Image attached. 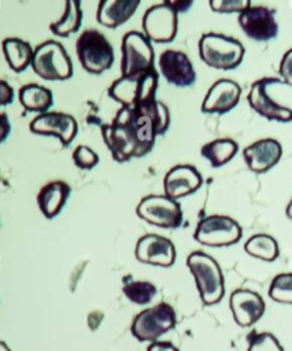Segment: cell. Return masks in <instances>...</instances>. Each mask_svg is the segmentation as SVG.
<instances>
[{"label": "cell", "instance_id": "cell-1", "mask_svg": "<svg viewBox=\"0 0 292 351\" xmlns=\"http://www.w3.org/2000/svg\"><path fill=\"white\" fill-rule=\"evenodd\" d=\"M170 125L165 103L154 100L138 107H121L110 123L101 125V137L114 160L123 163L151 152L156 136Z\"/></svg>", "mask_w": 292, "mask_h": 351}, {"label": "cell", "instance_id": "cell-2", "mask_svg": "<svg viewBox=\"0 0 292 351\" xmlns=\"http://www.w3.org/2000/svg\"><path fill=\"white\" fill-rule=\"evenodd\" d=\"M199 296L206 306L221 302L225 295V278L218 262L203 251H193L186 258Z\"/></svg>", "mask_w": 292, "mask_h": 351}, {"label": "cell", "instance_id": "cell-3", "mask_svg": "<svg viewBox=\"0 0 292 351\" xmlns=\"http://www.w3.org/2000/svg\"><path fill=\"white\" fill-rule=\"evenodd\" d=\"M244 45L223 33H204L199 40V56L212 69L233 70L244 58Z\"/></svg>", "mask_w": 292, "mask_h": 351}, {"label": "cell", "instance_id": "cell-4", "mask_svg": "<svg viewBox=\"0 0 292 351\" xmlns=\"http://www.w3.org/2000/svg\"><path fill=\"white\" fill-rule=\"evenodd\" d=\"M159 75L156 69L147 73L119 77L108 88V96L122 107H138L156 100Z\"/></svg>", "mask_w": 292, "mask_h": 351}, {"label": "cell", "instance_id": "cell-5", "mask_svg": "<svg viewBox=\"0 0 292 351\" xmlns=\"http://www.w3.org/2000/svg\"><path fill=\"white\" fill-rule=\"evenodd\" d=\"M75 52L82 69L90 74H101L111 69L115 59L111 43L96 29H86L78 36Z\"/></svg>", "mask_w": 292, "mask_h": 351}, {"label": "cell", "instance_id": "cell-6", "mask_svg": "<svg viewBox=\"0 0 292 351\" xmlns=\"http://www.w3.org/2000/svg\"><path fill=\"white\" fill-rule=\"evenodd\" d=\"M30 66L47 81H64L73 75V62L66 48L55 40H47L34 48Z\"/></svg>", "mask_w": 292, "mask_h": 351}, {"label": "cell", "instance_id": "cell-7", "mask_svg": "<svg viewBox=\"0 0 292 351\" xmlns=\"http://www.w3.org/2000/svg\"><path fill=\"white\" fill-rule=\"evenodd\" d=\"M177 324L174 308L165 302L140 311L130 325L132 335L138 341H158V339L171 330Z\"/></svg>", "mask_w": 292, "mask_h": 351}, {"label": "cell", "instance_id": "cell-8", "mask_svg": "<svg viewBox=\"0 0 292 351\" xmlns=\"http://www.w3.org/2000/svg\"><path fill=\"white\" fill-rule=\"evenodd\" d=\"M121 77H130L155 69V52L144 33L132 30L122 37Z\"/></svg>", "mask_w": 292, "mask_h": 351}, {"label": "cell", "instance_id": "cell-9", "mask_svg": "<svg viewBox=\"0 0 292 351\" xmlns=\"http://www.w3.org/2000/svg\"><path fill=\"white\" fill-rule=\"evenodd\" d=\"M243 236V229L233 218L214 214L204 217L196 225L193 239L207 247H226L236 244Z\"/></svg>", "mask_w": 292, "mask_h": 351}, {"label": "cell", "instance_id": "cell-10", "mask_svg": "<svg viewBox=\"0 0 292 351\" xmlns=\"http://www.w3.org/2000/svg\"><path fill=\"white\" fill-rule=\"evenodd\" d=\"M136 214L143 221L163 229H177L184 221L181 204L166 195H148L143 197L136 207Z\"/></svg>", "mask_w": 292, "mask_h": 351}, {"label": "cell", "instance_id": "cell-11", "mask_svg": "<svg viewBox=\"0 0 292 351\" xmlns=\"http://www.w3.org/2000/svg\"><path fill=\"white\" fill-rule=\"evenodd\" d=\"M141 26L144 36L152 43H170L178 29V12L169 0L151 5L143 15Z\"/></svg>", "mask_w": 292, "mask_h": 351}, {"label": "cell", "instance_id": "cell-12", "mask_svg": "<svg viewBox=\"0 0 292 351\" xmlns=\"http://www.w3.org/2000/svg\"><path fill=\"white\" fill-rule=\"evenodd\" d=\"M276 84H282L280 77H262L256 80L255 82H252L250 88L247 101L256 114L266 118L267 121L291 122L292 108L281 106L269 95V88H271Z\"/></svg>", "mask_w": 292, "mask_h": 351}, {"label": "cell", "instance_id": "cell-13", "mask_svg": "<svg viewBox=\"0 0 292 351\" xmlns=\"http://www.w3.org/2000/svg\"><path fill=\"white\" fill-rule=\"evenodd\" d=\"M239 25L244 34L255 41H269L277 37L276 11L265 5H250L239 14Z\"/></svg>", "mask_w": 292, "mask_h": 351}, {"label": "cell", "instance_id": "cell-14", "mask_svg": "<svg viewBox=\"0 0 292 351\" xmlns=\"http://www.w3.org/2000/svg\"><path fill=\"white\" fill-rule=\"evenodd\" d=\"M29 129L34 134L58 137L63 147L70 145L78 133V123L70 114L60 111H48L38 114L29 125Z\"/></svg>", "mask_w": 292, "mask_h": 351}, {"label": "cell", "instance_id": "cell-15", "mask_svg": "<svg viewBox=\"0 0 292 351\" xmlns=\"http://www.w3.org/2000/svg\"><path fill=\"white\" fill-rule=\"evenodd\" d=\"M136 259L145 265L170 267L175 262V247L165 236L147 233L141 236L134 248Z\"/></svg>", "mask_w": 292, "mask_h": 351}, {"label": "cell", "instance_id": "cell-16", "mask_svg": "<svg viewBox=\"0 0 292 351\" xmlns=\"http://www.w3.org/2000/svg\"><path fill=\"white\" fill-rule=\"evenodd\" d=\"M159 71L165 80L178 88L195 84L196 71L188 55L177 49H166L159 55Z\"/></svg>", "mask_w": 292, "mask_h": 351}, {"label": "cell", "instance_id": "cell-17", "mask_svg": "<svg viewBox=\"0 0 292 351\" xmlns=\"http://www.w3.org/2000/svg\"><path fill=\"white\" fill-rule=\"evenodd\" d=\"M241 88L236 81L221 78L208 88L202 103V112L226 114L239 104Z\"/></svg>", "mask_w": 292, "mask_h": 351}, {"label": "cell", "instance_id": "cell-18", "mask_svg": "<svg viewBox=\"0 0 292 351\" xmlns=\"http://www.w3.org/2000/svg\"><path fill=\"white\" fill-rule=\"evenodd\" d=\"M229 306L234 322L241 328H247L258 322L266 308L262 296L245 288H240L232 292L229 298Z\"/></svg>", "mask_w": 292, "mask_h": 351}, {"label": "cell", "instance_id": "cell-19", "mask_svg": "<svg viewBox=\"0 0 292 351\" xmlns=\"http://www.w3.org/2000/svg\"><path fill=\"white\" fill-rule=\"evenodd\" d=\"M202 184V174L192 165H175L163 178L165 195L174 200L196 192Z\"/></svg>", "mask_w": 292, "mask_h": 351}, {"label": "cell", "instance_id": "cell-20", "mask_svg": "<svg viewBox=\"0 0 292 351\" xmlns=\"http://www.w3.org/2000/svg\"><path fill=\"white\" fill-rule=\"evenodd\" d=\"M282 156V147L276 138H262L243 151V158L247 167L254 173H266L278 163Z\"/></svg>", "mask_w": 292, "mask_h": 351}, {"label": "cell", "instance_id": "cell-21", "mask_svg": "<svg viewBox=\"0 0 292 351\" xmlns=\"http://www.w3.org/2000/svg\"><path fill=\"white\" fill-rule=\"evenodd\" d=\"M70 192V185L62 180H55L41 186L37 193V206L41 214L47 219L55 218L67 203Z\"/></svg>", "mask_w": 292, "mask_h": 351}, {"label": "cell", "instance_id": "cell-22", "mask_svg": "<svg viewBox=\"0 0 292 351\" xmlns=\"http://www.w3.org/2000/svg\"><path fill=\"white\" fill-rule=\"evenodd\" d=\"M140 0H101L97 4L96 19L100 25L115 29L133 16Z\"/></svg>", "mask_w": 292, "mask_h": 351}, {"label": "cell", "instance_id": "cell-23", "mask_svg": "<svg viewBox=\"0 0 292 351\" xmlns=\"http://www.w3.org/2000/svg\"><path fill=\"white\" fill-rule=\"evenodd\" d=\"M4 58L11 70L21 73L32 64L34 49L32 45L19 37H7L1 41Z\"/></svg>", "mask_w": 292, "mask_h": 351}, {"label": "cell", "instance_id": "cell-24", "mask_svg": "<svg viewBox=\"0 0 292 351\" xmlns=\"http://www.w3.org/2000/svg\"><path fill=\"white\" fill-rule=\"evenodd\" d=\"M19 103L30 112L44 114L53 104V93L51 89L40 84H26L18 92Z\"/></svg>", "mask_w": 292, "mask_h": 351}, {"label": "cell", "instance_id": "cell-25", "mask_svg": "<svg viewBox=\"0 0 292 351\" xmlns=\"http://www.w3.org/2000/svg\"><path fill=\"white\" fill-rule=\"evenodd\" d=\"M239 151V144L233 138L221 137L206 143L200 148V155L210 162L212 167H221L230 162Z\"/></svg>", "mask_w": 292, "mask_h": 351}, {"label": "cell", "instance_id": "cell-26", "mask_svg": "<svg viewBox=\"0 0 292 351\" xmlns=\"http://www.w3.org/2000/svg\"><path fill=\"white\" fill-rule=\"evenodd\" d=\"M82 22V8L78 0H66L63 15L49 25V30L58 37H69L80 30Z\"/></svg>", "mask_w": 292, "mask_h": 351}, {"label": "cell", "instance_id": "cell-27", "mask_svg": "<svg viewBox=\"0 0 292 351\" xmlns=\"http://www.w3.org/2000/svg\"><path fill=\"white\" fill-rule=\"evenodd\" d=\"M244 250L248 255L262 259L265 262H273L280 255L278 243L276 241L274 237L266 233H258L251 236L245 241Z\"/></svg>", "mask_w": 292, "mask_h": 351}, {"label": "cell", "instance_id": "cell-28", "mask_svg": "<svg viewBox=\"0 0 292 351\" xmlns=\"http://www.w3.org/2000/svg\"><path fill=\"white\" fill-rule=\"evenodd\" d=\"M123 295L134 304H148L156 295V287L149 281H125L122 287Z\"/></svg>", "mask_w": 292, "mask_h": 351}, {"label": "cell", "instance_id": "cell-29", "mask_svg": "<svg viewBox=\"0 0 292 351\" xmlns=\"http://www.w3.org/2000/svg\"><path fill=\"white\" fill-rule=\"evenodd\" d=\"M269 296L277 303L292 304V273L277 274L270 282Z\"/></svg>", "mask_w": 292, "mask_h": 351}, {"label": "cell", "instance_id": "cell-30", "mask_svg": "<svg viewBox=\"0 0 292 351\" xmlns=\"http://www.w3.org/2000/svg\"><path fill=\"white\" fill-rule=\"evenodd\" d=\"M247 351H284L277 337L269 332L251 330L247 335Z\"/></svg>", "mask_w": 292, "mask_h": 351}, {"label": "cell", "instance_id": "cell-31", "mask_svg": "<svg viewBox=\"0 0 292 351\" xmlns=\"http://www.w3.org/2000/svg\"><path fill=\"white\" fill-rule=\"evenodd\" d=\"M73 162L82 170H90L99 163V155L88 145H77L73 151Z\"/></svg>", "mask_w": 292, "mask_h": 351}, {"label": "cell", "instance_id": "cell-32", "mask_svg": "<svg viewBox=\"0 0 292 351\" xmlns=\"http://www.w3.org/2000/svg\"><path fill=\"white\" fill-rule=\"evenodd\" d=\"M251 5L250 0H210V7L214 12L221 14H232L241 12L247 7Z\"/></svg>", "mask_w": 292, "mask_h": 351}, {"label": "cell", "instance_id": "cell-33", "mask_svg": "<svg viewBox=\"0 0 292 351\" xmlns=\"http://www.w3.org/2000/svg\"><path fill=\"white\" fill-rule=\"evenodd\" d=\"M280 80L282 84L292 86V48H289L281 58L280 67H278Z\"/></svg>", "mask_w": 292, "mask_h": 351}, {"label": "cell", "instance_id": "cell-34", "mask_svg": "<svg viewBox=\"0 0 292 351\" xmlns=\"http://www.w3.org/2000/svg\"><path fill=\"white\" fill-rule=\"evenodd\" d=\"M14 101V89L12 86L4 81L0 80V107L8 106Z\"/></svg>", "mask_w": 292, "mask_h": 351}, {"label": "cell", "instance_id": "cell-35", "mask_svg": "<svg viewBox=\"0 0 292 351\" xmlns=\"http://www.w3.org/2000/svg\"><path fill=\"white\" fill-rule=\"evenodd\" d=\"M11 133V123L5 112H0V144L7 140Z\"/></svg>", "mask_w": 292, "mask_h": 351}, {"label": "cell", "instance_id": "cell-36", "mask_svg": "<svg viewBox=\"0 0 292 351\" xmlns=\"http://www.w3.org/2000/svg\"><path fill=\"white\" fill-rule=\"evenodd\" d=\"M147 351H178V348L170 341H154L148 346Z\"/></svg>", "mask_w": 292, "mask_h": 351}, {"label": "cell", "instance_id": "cell-37", "mask_svg": "<svg viewBox=\"0 0 292 351\" xmlns=\"http://www.w3.org/2000/svg\"><path fill=\"white\" fill-rule=\"evenodd\" d=\"M169 3H170V5H171L177 12H185V11H188V10L192 7V4H193L192 0H169Z\"/></svg>", "mask_w": 292, "mask_h": 351}, {"label": "cell", "instance_id": "cell-38", "mask_svg": "<svg viewBox=\"0 0 292 351\" xmlns=\"http://www.w3.org/2000/svg\"><path fill=\"white\" fill-rule=\"evenodd\" d=\"M285 214H287V217H288L289 219H292V199L289 200V203H288V206H287Z\"/></svg>", "mask_w": 292, "mask_h": 351}, {"label": "cell", "instance_id": "cell-39", "mask_svg": "<svg viewBox=\"0 0 292 351\" xmlns=\"http://www.w3.org/2000/svg\"><path fill=\"white\" fill-rule=\"evenodd\" d=\"M0 351H11V348L3 340H0Z\"/></svg>", "mask_w": 292, "mask_h": 351}]
</instances>
